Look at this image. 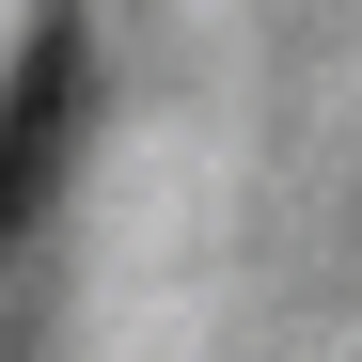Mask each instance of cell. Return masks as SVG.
I'll return each mask as SVG.
<instances>
[{"mask_svg":"<svg viewBox=\"0 0 362 362\" xmlns=\"http://www.w3.org/2000/svg\"><path fill=\"white\" fill-rule=\"evenodd\" d=\"M79 110H95V32L47 0V16L16 32V79H0V236H16L47 189H64V158H79Z\"/></svg>","mask_w":362,"mask_h":362,"instance_id":"cell-1","label":"cell"}]
</instances>
